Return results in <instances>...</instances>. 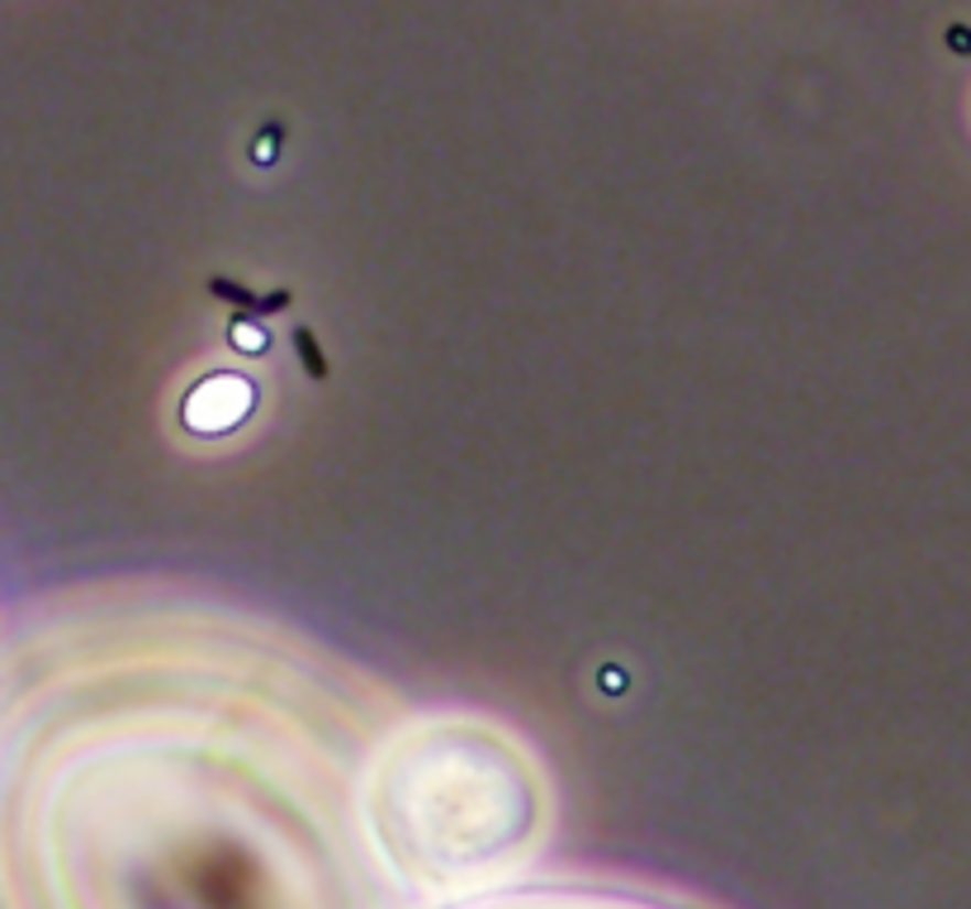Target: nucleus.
Instances as JSON below:
<instances>
[{
	"label": "nucleus",
	"mask_w": 971,
	"mask_h": 909,
	"mask_svg": "<svg viewBox=\"0 0 971 909\" xmlns=\"http://www.w3.org/2000/svg\"><path fill=\"white\" fill-rule=\"evenodd\" d=\"M247 408H251V389L242 379H209V385H199L195 398L185 403V422L195 426V432H223V426H233Z\"/></svg>",
	"instance_id": "obj_1"
}]
</instances>
